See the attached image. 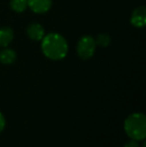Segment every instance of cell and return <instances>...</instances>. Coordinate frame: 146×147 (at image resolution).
<instances>
[{
    "instance_id": "1",
    "label": "cell",
    "mask_w": 146,
    "mask_h": 147,
    "mask_svg": "<svg viewBox=\"0 0 146 147\" xmlns=\"http://www.w3.org/2000/svg\"><path fill=\"white\" fill-rule=\"evenodd\" d=\"M41 50L48 59L58 61L66 57L68 53V43L61 34L51 32L45 34L41 40Z\"/></svg>"
},
{
    "instance_id": "10",
    "label": "cell",
    "mask_w": 146,
    "mask_h": 147,
    "mask_svg": "<svg viewBox=\"0 0 146 147\" xmlns=\"http://www.w3.org/2000/svg\"><path fill=\"white\" fill-rule=\"evenodd\" d=\"M94 39H95L96 44L102 47H107L111 42V37L107 33H100V34H98L97 37Z\"/></svg>"
},
{
    "instance_id": "8",
    "label": "cell",
    "mask_w": 146,
    "mask_h": 147,
    "mask_svg": "<svg viewBox=\"0 0 146 147\" xmlns=\"http://www.w3.org/2000/svg\"><path fill=\"white\" fill-rule=\"evenodd\" d=\"M16 58H17V54L13 49L4 47V49L0 51V62L2 64L10 65V64L15 62Z\"/></svg>"
},
{
    "instance_id": "9",
    "label": "cell",
    "mask_w": 146,
    "mask_h": 147,
    "mask_svg": "<svg viewBox=\"0 0 146 147\" xmlns=\"http://www.w3.org/2000/svg\"><path fill=\"white\" fill-rule=\"evenodd\" d=\"M10 8L16 13H21L26 10L28 7L27 0H10Z\"/></svg>"
},
{
    "instance_id": "2",
    "label": "cell",
    "mask_w": 146,
    "mask_h": 147,
    "mask_svg": "<svg viewBox=\"0 0 146 147\" xmlns=\"http://www.w3.org/2000/svg\"><path fill=\"white\" fill-rule=\"evenodd\" d=\"M124 129L131 139L143 140L146 136V117L143 113H133L125 119Z\"/></svg>"
},
{
    "instance_id": "5",
    "label": "cell",
    "mask_w": 146,
    "mask_h": 147,
    "mask_svg": "<svg viewBox=\"0 0 146 147\" xmlns=\"http://www.w3.org/2000/svg\"><path fill=\"white\" fill-rule=\"evenodd\" d=\"M27 5L34 13L44 14L50 10L52 0H27Z\"/></svg>"
},
{
    "instance_id": "6",
    "label": "cell",
    "mask_w": 146,
    "mask_h": 147,
    "mask_svg": "<svg viewBox=\"0 0 146 147\" xmlns=\"http://www.w3.org/2000/svg\"><path fill=\"white\" fill-rule=\"evenodd\" d=\"M26 34L29 37V39L33 41H41L43 37L45 36V29L43 26L39 23L33 22L29 24L26 28Z\"/></svg>"
},
{
    "instance_id": "12",
    "label": "cell",
    "mask_w": 146,
    "mask_h": 147,
    "mask_svg": "<svg viewBox=\"0 0 146 147\" xmlns=\"http://www.w3.org/2000/svg\"><path fill=\"white\" fill-rule=\"evenodd\" d=\"M5 118H4L3 114H2L1 112H0V132L2 131V130L4 129V127H5Z\"/></svg>"
},
{
    "instance_id": "11",
    "label": "cell",
    "mask_w": 146,
    "mask_h": 147,
    "mask_svg": "<svg viewBox=\"0 0 146 147\" xmlns=\"http://www.w3.org/2000/svg\"><path fill=\"white\" fill-rule=\"evenodd\" d=\"M124 147H140L139 146V143L136 141V140H131V141H128L126 144L124 145Z\"/></svg>"
},
{
    "instance_id": "4",
    "label": "cell",
    "mask_w": 146,
    "mask_h": 147,
    "mask_svg": "<svg viewBox=\"0 0 146 147\" xmlns=\"http://www.w3.org/2000/svg\"><path fill=\"white\" fill-rule=\"evenodd\" d=\"M130 23L136 28H143L146 25V8L139 6L133 10L130 17Z\"/></svg>"
},
{
    "instance_id": "7",
    "label": "cell",
    "mask_w": 146,
    "mask_h": 147,
    "mask_svg": "<svg viewBox=\"0 0 146 147\" xmlns=\"http://www.w3.org/2000/svg\"><path fill=\"white\" fill-rule=\"evenodd\" d=\"M14 38V32L10 27L4 26L0 28V47H7Z\"/></svg>"
},
{
    "instance_id": "3",
    "label": "cell",
    "mask_w": 146,
    "mask_h": 147,
    "mask_svg": "<svg viewBox=\"0 0 146 147\" xmlns=\"http://www.w3.org/2000/svg\"><path fill=\"white\" fill-rule=\"evenodd\" d=\"M95 39L90 35H84L78 40L76 51H77L78 56L83 60L90 59L94 55L96 50Z\"/></svg>"
}]
</instances>
